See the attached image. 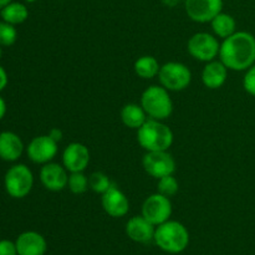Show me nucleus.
<instances>
[{
  "label": "nucleus",
  "mask_w": 255,
  "mask_h": 255,
  "mask_svg": "<svg viewBox=\"0 0 255 255\" xmlns=\"http://www.w3.org/2000/svg\"><path fill=\"white\" fill-rule=\"evenodd\" d=\"M219 57L228 70H248L255 62L254 35L248 31H236L221 44Z\"/></svg>",
  "instance_id": "f257e3e1"
},
{
  "label": "nucleus",
  "mask_w": 255,
  "mask_h": 255,
  "mask_svg": "<svg viewBox=\"0 0 255 255\" xmlns=\"http://www.w3.org/2000/svg\"><path fill=\"white\" fill-rule=\"evenodd\" d=\"M137 141L147 152L168 151L173 143V132L158 120L149 119L137 129Z\"/></svg>",
  "instance_id": "f03ea898"
},
{
  "label": "nucleus",
  "mask_w": 255,
  "mask_h": 255,
  "mask_svg": "<svg viewBox=\"0 0 255 255\" xmlns=\"http://www.w3.org/2000/svg\"><path fill=\"white\" fill-rule=\"evenodd\" d=\"M153 241L157 247L166 253L178 254L188 247L189 233L179 222L167 221L157 226Z\"/></svg>",
  "instance_id": "7ed1b4c3"
},
{
  "label": "nucleus",
  "mask_w": 255,
  "mask_h": 255,
  "mask_svg": "<svg viewBox=\"0 0 255 255\" xmlns=\"http://www.w3.org/2000/svg\"><path fill=\"white\" fill-rule=\"evenodd\" d=\"M141 106L151 119L163 121L173 112V101L163 86H149L141 96Z\"/></svg>",
  "instance_id": "20e7f679"
},
{
  "label": "nucleus",
  "mask_w": 255,
  "mask_h": 255,
  "mask_svg": "<svg viewBox=\"0 0 255 255\" xmlns=\"http://www.w3.org/2000/svg\"><path fill=\"white\" fill-rule=\"evenodd\" d=\"M34 186V176L25 164H15L10 167L4 177V187L6 193L15 199H21L31 192Z\"/></svg>",
  "instance_id": "39448f33"
},
{
  "label": "nucleus",
  "mask_w": 255,
  "mask_h": 255,
  "mask_svg": "<svg viewBox=\"0 0 255 255\" xmlns=\"http://www.w3.org/2000/svg\"><path fill=\"white\" fill-rule=\"evenodd\" d=\"M158 79L162 86L168 91H183L192 81V72L182 62L171 61L161 66Z\"/></svg>",
  "instance_id": "423d86ee"
},
{
  "label": "nucleus",
  "mask_w": 255,
  "mask_h": 255,
  "mask_svg": "<svg viewBox=\"0 0 255 255\" xmlns=\"http://www.w3.org/2000/svg\"><path fill=\"white\" fill-rule=\"evenodd\" d=\"M187 49L189 55L196 60L209 62L219 55L221 44L216 36L208 32H197L188 40Z\"/></svg>",
  "instance_id": "0eeeda50"
},
{
  "label": "nucleus",
  "mask_w": 255,
  "mask_h": 255,
  "mask_svg": "<svg viewBox=\"0 0 255 255\" xmlns=\"http://www.w3.org/2000/svg\"><path fill=\"white\" fill-rule=\"evenodd\" d=\"M142 166L147 174L156 179L172 176L176 172V161L167 151L147 152L142 159Z\"/></svg>",
  "instance_id": "6e6552de"
},
{
  "label": "nucleus",
  "mask_w": 255,
  "mask_h": 255,
  "mask_svg": "<svg viewBox=\"0 0 255 255\" xmlns=\"http://www.w3.org/2000/svg\"><path fill=\"white\" fill-rule=\"evenodd\" d=\"M142 216L156 227L169 221L172 216L171 201L158 192L152 194L142 204Z\"/></svg>",
  "instance_id": "1a4fd4ad"
},
{
  "label": "nucleus",
  "mask_w": 255,
  "mask_h": 255,
  "mask_svg": "<svg viewBox=\"0 0 255 255\" xmlns=\"http://www.w3.org/2000/svg\"><path fill=\"white\" fill-rule=\"evenodd\" d=\"M186 12L196 22H211L223 9V0H186Z\"/></svg>",
  "instance_id": "9d476101"
},
{
  "label": "nucleus",
  "mask_w": 255,
  "mask_h": 255,
  "mask_svg": "<svg viewBox=\"0 0 255 255\" xmlns=\"http://www.w3.org/2000/svg\"><path fill=\"white\" fill-rule=\"evenodd\" d=\"M27 157L34 163L45 164L55 158L57 153V142L50 134H42L31 139L26 148Z\"/></svg>",
  "instance_id": "9b49d317"
},
{
  "label": "nucleus",
  "mask_w": 255,
  "mask_h": 255,
  "mask_svg": "<svg viewBox=\"0 0 255 255\" xmlns=\"http://www.w3.org/2000/svg\"><path fill=\"white\" fill-rule=\"evenodd\" d=\"M62 163L70 173L84 172L90 163L89 148L80 142H72L62 153Z\"/></svg>",
  "instance_id": "f8f14e48"
},
{
  "label": "nucleus",
  "mask_w": 255,
  "mask_h": 255,
  "mask_svg": "<svg viewBox=\"0 0 255 255\" xmlns=\"http://www.w3.org/2000/svg\"><path fill=\"white\" fill-rule=\"evenodd\" d=\"M101 203L104 211L112 218H121L129 211L128 198L115 184H112L111 188L102 194Z\"/></svg>",
  "instance_id": "ddd939ff"
},
{
  "label": "nucleus",
  "mask_w": 255,
  "mask_h": 255,
  "mask_svg": "<svg viewBox=\"0 0 255 255\" xmlns=\"http://www.w3.org/2000/svg\"><path fill=\"white\" fill-rule=\"evenodd\" d=\"M40 181L42 186L51 192H60L69 183L67 169L59 163H45L40 171Z\"/></svg>",
  "instance_id": "4468645a"
},
{
  "label": "nucleus",
  "mask_w": 255,
  "mask_h": 255,
  "mask_svg": "<svg viewBox=\"0 0 255 255\" xmlns=\"http://www.w3.org/2000/svg\"><path fill=\"white\" fill-rule=\"evenodd\" d=\"M154 227L156 226L147 221L143 216L132 217L126 224V234L131 241L146 244L154 239Z\"/></svg>",
  "instance_id": "2eb2a0df"
},
{
  "label": "nucleus",
  "mask_w": 255,
  "mask_h": 255,
  "mask_svg": "<svg viewBox=\"0 0 255 255\" xmlns=\"http://www.w3.org/2000/svg\"><path fill=\"white\" fill-rule=\"evenodd\" d=\"M17 255H44L46 253L47 244L44 237L36 232H25L17 237Z\"/></svg>",
  "instance_id": "dca6fc26"
},
{
  "label": "nucleus",
  "mask_w": 255,
  "mask_h": 255,
  "mask_svg": "<svg viewBox=\"0 0 255 255\" xmlns=\"http://www.w3.org/2000/svg\"><path fill=\"white\" fill-rule=\"evenodd\" d=\"M24 143L16 133L4 131L0 133V158L6 162H14L21 157Z\"/></svg>",
  "instance_id": "f3484780"
},
{
  "label": "nucleus",
  "mask_w": 255,
  "mask_h": 255,
  "mask_svg": "<svg viewBox=\"0 0 255 255\" xmlns=\"http://www.w3.org/2000/svg\"><path fill=\"white\" fill-rule=\"evenodd\" d=\"M228 77V69L222 61H209L202 71V82L207 89L217 90L223 86Z\"/></svg>",
  "instance_id": "a211bd4d"
},
{
  "label": "nucleus",
  "mask_w": 255,
  "mask_h": 255,
  "mask_svg": "<svg viewBox=\"0 0 255 255\" xmlns=\"http://www.w3.org/2000/svg\"><path fill=\"white\" fill-rule=\"evenodd\" d=\"M122 124L132 129H138L147 121V114L141 105L127 104L121 110Z\"/></svg>",
  "instance_id": "6ab92c4d"
},
{
  "label": "nucleus",
  "mask_w": 255,
  "mask_h": 255,
  "mask_svg": "<svg viewBox=\"0 0 255 255\" xmlns=\"http://www.w3.org/2000/svg\"><path fill=\"white\" fill-rule=\"evenodd\" d=\"M2 21L9 22L11 25L22 24L29 17V10L21 2H10L4 6L0 11Z\"/></svg>",
  "instance_id": "aec40b11"
},
{
  "label": "nucleus",
  "mask_w": 255,
  "mask_h": 255,
  "mask_svg": "<svg viewBox=\"0 0 255 255\" xmlns=\"http://www.w3.org/2000/svg\"><path fill=\"white\" fill-rule=\"evenodd\" d=\"M211 25L214 34L222 39H227L231 35H233L237 27L236 19L227 12H221V14L217 15L211 21Z\"/></svg>",
  "instance_id": "412c9836"
},
{
  "label": "nucleus",
  "mask_w": 255,
  "mask_h": 255,
  "mask_svg": "<svg viewBox=\"0 0 255 255\" xmlns=\"http://www.w3.org/2000/svg\"><path fill=\"white\" fill-rule=\"evenodd\" d=\"M133 69L134 72L142 79H153L158 75L161 66L156 57L146 55V56H142L136 60Z\"/></svg>",
  "instance_id": "4be33fe9"
},
{
  "label": "nucleus",
  "mask_w": 255,
  "mask_h": 255,
  "mask_svg": "<svg viewBox=\"0 0 255 255\" xmlns=\"http://www.w3.org/2000/svg\"><path fill=\"white\" fill-rule=\"evenodd\" d=\"M89 186L94 192L100 194H104L112 187V182L110 181L109 176H106L102 172H94L89 177Z\"/></svg>",
  "instance_id": "5701e85b"
},
{
  "label": "nucleus",
  "mask_w": 255,
  "mask_h": 255,
  "mask_svg": "<svg viewBox=\"0 0 255 255\" xmlns=\"http://www.w3.org/2000/svg\"><path fill=\"white\" fill-rule=\"evenodd\" d=\"M70 191L74 194H82L89 188V178L82 172H74L69 176V183H67Z\"/></svg>",
  "instance_id": "b1692460"
},
{
  "label": "nucleus",
  "mask_w": 255,
  "mask_h": 255,
  "mask_svg": "<svg viewBox=\"0 0 255 255\" xmlns=\"http://www.w3.org/2000/svg\"><path fill=\"white\" fill-rule=\"evenodd\" d=\"M179 184L178 181L172 176H166L162 177L158 179V184H157V192L166 197H173L174 194L178 193Z\"/></svg>",
  "instance_id": "393cba45"
},
{
  "label": "nucleus",
  "mask_w": 255,
  "mask_h": 255,
  "mask_svg": "<svg viewBox=\"0 0 255 255\" xmlns=\"http://www.w3.org/2000/svg\"><path fill=\"white\" fill-rule=\"evenodd\" d=\"M17 39V31L15 29V25L9 22H0V45L1 46H11L15 44Z\"/></svg>",
  "instance_id": "a878e982"
},
{
  "label": "nucleus",
  "mask_w": 255,
  "mask_h": 255,
  "mask_svg": "<svg viewBox=\"0 0 255 255\" xmlns=\"http://www.w3.org/2000/svg\"><path fill=\"white\" fill-rule=\"evenodd\" d=\"M243 87L249 95L255 97V65L247 70L243 79Z\"/></svg>",
  "instance_id": "bb28decb"
},
{
  "label": "nucleus",
  "mask_w": 255,
  "mask_h": 255,
  "mask_svg": "<svg viewBox=\"0 0 255 255\" xmlns=\"http://www.w3.org/2000/svg\"><path fill=\"white\" fill-rule=\"evenodd\" d=\"M0 255H17L15 243L10 241H0Z\"/></svg>",
  "instance_id": "cd10ccee"
},
{
  "label": "nucleus",
  "mask_w": 255,
  "mask_h": 255,
  "mask_svg": "<svg viewBox=\"0 0 255 255\" xmlns=\"http://www.w3.org/2000/svg\"><path fill=\"white\" fill-rule=\"evenodd\" d=\"M7 81H9V79H7L6 71H5L4 67L0 65V92H1L5 87H6Z\"/></svg>",
  "instance_id": "c85d7f7f"
},
{
  "label": "nucleus",
  "mask_w": 255,
  "mask_h": 255,
  "mask_svg": "<svg viewBox=\"0 0 255 255\" xmlns=\"http://www.w3.org/2000/svg\"><path fill=\"white\" fill-rule=\"evenodd\" d=\"M49 134H50V137H51V138H54L56 142L61 141V138H62V132L60 131L59 128H52L51 131H50Z\"/></svg>",
  "instance_id": "c756f323"
},
{
  "label": "nucleus",
  "mask_w": 255,
  "mask_h": 255,
  "mask_svg": "<svg viewBox=\"0 0 255 255\" xmlns=\"http://www.w3.org/2000/svg\"><path fill=\"white\" fill-rule=\"evenodd\" d=\"M5 114H6V104H5L4 99L0 96V120H2Z\"/></svg>",
  "instance_id": "7c9ffc66"
},
{
  "label": "nucleus",
  "mask_w": 255,
  "mask_h": 255,
  "mask_svg": "<svg viewBox=\"0 0 255 255\" xmlns=\"http://www.w3.org/2000/svg\"><path fill=\"white\" fill-rule=\"evenodd\" d=\"M163 2L167 6H174L178 2V0H163Z\"/></svg>",
  "instance_id": "2f4dec72"
},
{
  "label": "nucleus",
  "mask_w": 255,
  "mask_h": 255,
  "mask_svg": "<svg viewBox=\"0 0 255 255\" xmlns=\"http://www.w3.org/2000/svg\"><path fill=\"white\" fill-rule=\"evenodd\" d=\"M11 1L12 0H0V10H1L4 6H6L7 4H10Z\"/></svg>",
  "instance_id": "473e14b6"
},
{
  "label": "nucleus",
  "mask_w": 255,
  "mask_h": 255,
  "mask_svg": "<svg viewBox=\"0 0 255 255\" xmlns=\"http://www.w3.org/2000/svg\"><path fill=\"white\" fill-rule=\"evenodd\" d=\"M1 55H2V50H1V45H0V59H1Z\"/></svg>",
  "instance_id": "72a5a7b5"
},
{
  "label": "nucleus",
  "mask_w": 255,
  "mask_h": 255,
  "mask_svg": "<svg viewBox=\"0 0 255 255\" xmlns=\"http://www.w3.org/2000/svg\"><path fill=\"white\" fill-rule=\"evenodd\" d=\"M29 1H32V0H29Z\"/></svg>",
  "instance_id": "f704fd0d"
}]
</instances>
